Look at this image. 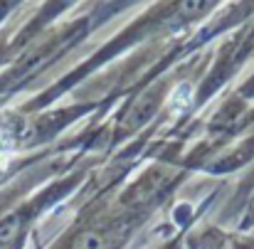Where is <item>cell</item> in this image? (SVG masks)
Masks as SVG:
<instances>
[{
    "instance_id": "7a4b0ae2",
    "label": "cell",
    "mask_w": 254,
    "mask_h": 249,
    "mask_svg": "<svg viewBox=\"0 0 254 249\" xmlns=\"http://www.w3.org/2000/svg\"><path fill=\"white\" fill-rule=\"evenodd\" d=\"M109 235L104 232V230H94V227H89L84 232H79L74 240H72V245L69 249H109Z\"/></svg>"
},
{
    "instance_id": "6da1fadb",
    "label": "cell",
    "mask_w": 254,
    "mask_h": 249,
    "mask_svg": "<svg viewBox=\"0 0 254 249\" xmlns=\"http://www.w3.org/2000/svg\"><path fill=\"white\" fill-rule=\"evenodd\" d=\"M215 2H217V0H178L175 12H178L180 20L192 22V20H200L202 15H207Z\"/></svg>"
},
{
    "instance_id": "3957f363",
    "label": "cell",
    "mask_w": 254,
    "mask_h": 249,
    "mask_svg": "<svg viewBox=\"0 0 254 249\" xmlns=\"http://www.w3.org/2000/svg\"><path fill=\"white\" fill-rule=\"evenodd\" d=\"M235 249H254V247H250V245H240V247H235Z\"/></svg>"
}]
</instances>
